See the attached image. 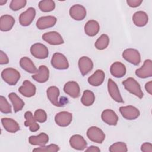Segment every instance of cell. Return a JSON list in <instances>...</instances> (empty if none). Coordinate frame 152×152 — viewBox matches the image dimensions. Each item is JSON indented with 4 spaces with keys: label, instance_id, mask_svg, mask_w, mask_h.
<instances>
[{
    "label": "cell",
    "instance_id": "cell-7",
    "mask_svg": "<svg viewBox=\"0 0 152 152\" xmlns=\"http://www.w3.org/2000/svg\"><path fill=\"white\" fill-rule=\"evenodd\" d=\"M119 112L122 117L127 120L135 119L140 115L139 110L135 106L131 105L120 107Z\"/></svg>",
    "mask_w": 152,
    "mask_h": 152
},
{
    "label": "cell",
    "instance_id": "cell-32",
    "mask_svg": "<svg viewBox=\"0 0 152 152\" xmlns=\"http://www.w3.org/2000/svg\"><path fill=\"white\" fill-rule=\"evenodd\" d=\"M95 100V95L94 93L89 90H86L83 92L81 99L82 104L86 106H90L93 104Z\"/></svg>",
    "mask_w": 152,
    "mask_h": 152
},
{
    "label": "cell",
    "instance_id": "cell-19",
    "mask_svg": "<svg viewBox=\"0 0 152 152\" xmlns=\"http://www.w3.org/2000/svg\"><path fill=\"white\" fill-rule=\"evenodd\" d=\"M49 77V71L45 65H40L35 74L32 75V78L36 81L43 83L46 82Z\"/></svg>",
    "mask_w": 152,
    "mask_h": 152
},
{
    "label": "cell",
    "instance_id": "cell-23",
    "mask_svg": "<svg viewBox=\"0 0 152 152\" xmlns=\"http://www.w3.org/2000/svg\"><path fill=\"white\" fill-rule=\"evenodd\" d=\"M15 23L14 17L10 15H3L0 18V30L2 31H8L11 30Z\"/></svg>",
    "mask_w": 152,
    "mask_h": 152
},
{
    "label": "cell",
    "instance_id": "cell-34",
    "mask_svg": "<svg viewBox=\"0 0 152 152\" xmlns=\"http://www.w3.org/2000/svg\"><path fill=\"white\" fill-rule=\"evenodd\" d=\"M39 7L43 12H50L55 9V4L52 0H42L39 3Z\"/></svg>",
    "mask_w": 152,
    "mask_h": 152
},
{
    "label": "cell",
    "instance_id": "cell-14",
    "mask_svg": "<svg viewBox=\"0 0 152 152\" xmlns=\"http://www.w3.org/2000/svg\"><path fill=\"white\" fill-rule=\"evenodd\" d=\"M107 89L109 95L115 101L118 103H124V100L121 95L117 84L111 78L108 80Z\"/></svg>",
    "mask_w": 152,
    "mask_h": 152
},
{
    "label": "cell",
    "instance_id": "cell-37",
    "mask_svg": "<svg viewBox=\"0 0 152 152\" xmlns=\"http://www.w3.org/2000/svg\"><path fill=\"white\" fill-rule=\"evenodd\" d=\"M0 110L3 113H11V106L2 96H0Z\"/></svg>",
    "mask_w": 152,
    "mask_h": 152
},
{
    "label": "cell",
    "instance_id": "cell-16",
    "mask_svg": "<svg viewBox=\"0 0 152 152\" xmlns=\"http://www.w3.org/2000/svg\"><path fill=\"white\" fill-rule=\"evenodd\" d=\"M78 68L82 75H87L93 68V63L90 58L87 56L81 57L78 62Z\"/></svg>",
    "mask_w": 152,
    "mask_h": 152
},
{
    "label": "cell",
    "instance_id": "cell-15",
    "mask_svg": "<svg viewBox=\"0 0 152 152\" xmlns=\"http://www.w3.org/2000/svg\"><path fill=\"white\" fill-rule=\"evenodd\" d=\"M64 91L72 98H78L80 95V88L76 81H70L65 83L64 87Z\"/></svg>",
    "mask_w": 152,
    "mask_h": 152
},
{
    "label": "cell",
    "instance_id": "cell-5",
    "mask_svg": "<svg viewBox=\"0 0 152 152\" xmlns=\"http://www.w3.org/2000/svg\"><path fill=\"white\" fill-rule=\"evenodd\" d=\"M31 54L37 59H45L49 55V51L47 47L40 43L33 44L30 48Z\"/></svg>",
    "mask_w": 152,
    "mask_h": 152
},
{
    "label": "cell",
    "instance_id": "cell-45",
    "mask_svg": "<svg viewBox=\"0 0 152 152\" xmlns=\"http://www.w3.org/2000/svg\"><path fill=\"white\" fill-rule=\"evenodd\" d=\"M7 1H4V0H0V4L1 5H4Z\"/></svg>",
    "mask_w": 152,
    "mask_h": 152
},
{
    "label": "cell",
    "instance_id": "cell-21",
    "mask_svg": "<svg viewBox=\"0 0 152 152\" xmlns=\"http://www.w3.org/2000/svg\"><path fill=\"white\" fill-rule=\"evenodd\" d=\"M59 90L56 86L49 87L46 91L47 97L49 101L55 106L61 107L63 104H61L58 100V97L59 96Z\"/></svg>",
    "mask_w": 152,
    "mask_h": 152
},
{
    "label": "cell",
    "instance_id": "cell-25",
    "mask_svg": "<svg viewBox=\"0 0 152 152\" xmlns=\"http://www.w3.org/2000/svg\"><path fill=\"white\" fill-rule=\"evenodd\" d=\"M1 122L5 129L10 133H15L20 130L19 124L13 119L3 118L1 119Z\"/></svg>",
    "mask_w": 152,
    "mask_h": 152
},
{
    "label": "cell",
    "instance_id": "cell-8",
    "mask_svg": "<svg viewBox=\"0 0 152 152\" xmlns=\"http://www.w3.org/2000/svg\"><path fill=\"white\" fill-rule=\"evenodd\" d=\"M42 39L49 45H59L63 44L64 41L61 35L56 31H49L42 35Z\"/></svg>",
    "mask_w": 152,
    "mask_h": 152
},
{
    "label": "cell",
    "instance_id": "cell-36",
    "mask_svg": "<svg viewBox=\"0 0 152 152\" xmlns=\"http://www.w3.org/2000/svg\"><path fill=\"white\" fill-rule=\"evenodd\" d=\"M59 150V147L58 145L55 144H51L48 145H43L40 147L36 148L33 150V151H40V152H56Z\"/></svg>",
    "mask_w": 152,
    "mask_h": 152
},
{
    "label": "cell",
    "instance_id": "cell-44",
    "mask_svg": "<svg viewBox=\"0 0 152 152\" xmlns=\"http://www.w3.org/2000/svg\"><path fill=\"white\" fill-rule=\"evenodd\" d=\"M86 151H90V152H99L100 151V148L98 147L91 145L88 147L86 150Z\"/></svg>",
    "mask_w": 152,
    "mask_h": 152
},
{
    "label": "cell",
    "instance_id": "cell-20",
    "mask_svg": "<svg viewBox=\"0 0 152 152\" xmlns=\"http://www.w3.org/2000/svg\"><path fill=\"white\" fill-rule=\"evenodd\" d=\"M69 144L72 148L78 150H83L87 145V143L83 137L78 134L71 136L69 139Z\"/></svg>",
    "mask_w": 152,
    "mask_h": 152
},
{
    "label": "cell",
    "instance_id": "cell-28",
    "mask_svg": "<svg viewBox=\"0 0 152 152\" xmlns=\"http://www.w3.org/2000/svg\"><path fill=\"white\" fill-rule=\"evenodd\" d=\"M100 30V25L99 23L94 20L88 21L84 26V31L89 36H96Z\"/></svg>",
    "mask_w": 152,
    "mask_h": 152
},
{
    "label": "cell",
    "instance_id": "cell-24",
    "mask_svg": "<svg viewBox=\"0 0 152 152\" xmlns=\"http://www.w3.org/2000/svg\"><path fill=\"white\" fill-rule=\"evenodd\" d=\"M110 72L113 77L116 78H121L125 75L126 69L122 63L120 62H115L110 66Z\"/></svg>",
    "mask_w": 152,
    "mask_h": 152
},
{
    "label": "cell",
    "instance_id": "cell-17",
    "mask_svg": "<svg viewBox=\"0 0 152 152\" xmlns=\"http://www.w3.org/2000/svg\"><path fill=\"white\" fill-rule=\"evenodd\" d=\"M36 88L35 86L28 80H25L18 88V91L24 97H31L35 95Z\"/></svg>",
    "mask_w": 152,
    "mask_h": 152
},
{
    "label": "cell",
    "instance_id": "cell-1",
    "mask_svg": "<svg viewBox=\"0 0 152 152\" xmlns=\"http://www.w3.org/2000/svg\"><path fill=\"white\" fill-rule=\"evenodd\" d=\"M122 84L125 88L131 94L136 96L139 99L143 97V92L141 90L139 83L132 77H129L122 81Z\"/></svg>",
    "mask_w": 152,
    "mask_h": 152
},
{
    "label": "cell",
    "instance_id": "cell-12",
    "mask_svg": "<svg viewBox=\"0 0 152 152\" xmlns=\"http://www.w3.org/2000/svg\"><path fill=\"white\" fill-rule=\"evenodd\" d=\"M135 74L139 78H146L152 76V61L151 59H146L142 66L135 71Z\"/></svg>",
    "mask_w": 152,
    "mask_h": 152
},
{
    "label": "cell",
    "instance_id": "cell-3",
    "mask_svg": "<svg viewBox=\"0 0 152 152\" xmlns=\"http://www.w3.org/2000/svg\"><path fill=\"white\" fill-rule=\"evenodd\" d=\"M51 65L54 68L59 70L66 69L69 67V63L66 58L59 52L55 53L53 55L51 59Z\"/></svg>",
    "mask_w": 152,
    "mask_h": 152
},
{
    "label": "cell",
    "instance_id": "cell-13",
    "mask_svg": "<svg viewBox=\"0 0 152 152\" xmlns=\"http://www.w3.org/2000/svg\"><path fill=\"white\" fill-rule=\"evenodd\" d=\"M57 21L55 17L52 15L40 17L36 22V27L40 30H43L53 27Z\"/></svg>",
    "mask_w": 152,
    "mask_h": 152
},
{
    "label": "cell",
    "instance_id": "cell-11",
    "mask_svg": "<svg viewBox=\"0 0 152 152\" xmlns=\"http://www.w3.org/2000/svg\"><path fill=\"white\" fill-rule=\"evenodd\" d=\"M72 120L71 113L66 111H62L58 113L55 116V121L59 126L65 127L68 126Z\"/></svg>",
    "mask_w": 152,
    "mask_h": 152
},
{
    "label": "cell",
    "instance_id": "cell-42",
    "mask_svg": "<svg viewBox=\"0 0 152 152\" xmlns=\"http://www.w3.org/2000/svg\"><path fill=\"white\" fill-rule=\"evenodd\" d=\"M142 2V0H127L126 3L128 5L132 8H135L141 5Z\"/></svg>",
    "mask_w": 152,
    "mask_h": 152
},
{
    "label": "cell",
    "instance_id": "cell-2",
    "mask_svg": "<svg viewBox=\"0 0 152 152\" xmlns=\"http://www.w3.org/2000/svg\"><path fill=\"white\" fill-rule=\"evenodd\" d=\"M1 77L9 85L15 86L20 78V74L14 68H7L2 71Z\"/></svg>",
    "mask_w": 152,
    "mask_h": 152
},
{
    "label": "cell",
    "instance_id": "cell-41",
    "mask_svg": "<svg viewBox=\"0 0 152 152\" xmlns=\"http://www.w3.org/2000/svg\"><path fill=\"white\" fill-rule=\"evenodd\" d=\"M9 62V59L7 55L2 51H0V64L4 65L7 64Z\"/></svg>",
    "mask_w": 152,
    "mask_h": 152
},
{
    "label": "cell",
    "instance_id": "cell-18",
    "mask_svg": "<svg viewBox=\"0 0 152 152\" xmlns=\"http://www.w3.org/2000/svg\"><path fill=\"white\" fill-rule=\"evenodd\" d=\"M102 121L109 125H116L118 121V116L112 109L104 110L101 115Z\"/></svg>",
    "mask_w": 152,
    "mask_h": 152
},
{
    "label": "cell",
    "instance_id": "cell-6",
    "mask_svg": "<svg viewBox=\"0 0 152 152\" xmlns=\"http://www.w3.org/2000/svg\"><path fill=\"white\" fill-rule=\"evenodd\" d=\"M122 57L129 63L138 65L141 62V56L139 52L132 48L126 49L122 52Z\"/></svg>",
    "mask_w": 152,
    "mask_h": 152
},
{
    "label": "cell",
    "instance_id": "cell-39",
    "mask_svg": "<svg viewBox=\"0 0 152 152\" xmlns=\"http://www.w3.org/2000/svg\"><path fill=\"white\" fill-rule=\"evenodd\" d=\"M34 117L37 122L43 123L47 120V114L46 112L41 109H39L34 112Z\"/></svg>",
    "mask_w": 152,
    "mask_h": 152
},
{
    "label": "cell",
    "instance_id": "cell-38",
    "mask_svg": "<svg viewBox=\"0 0 152 152\" xmlns=\"http://www.w3.org/2000/svg\"><path fill=\"white\" fill-rule=\"evenodd\" d=\"M27 1L26 0H12L11 1L10 8L12 11H18L25 7Z\"/></svg>",
    "mask_w": 152,
    "mask_h": 152
},
{
    "label": "cell",
    "instance_id": "cell-33",
    "mask_svg": "<svg viewBox=\"0 0 152 152\" xmlns=\"http://www.w3.org/2000/svg\"><path fill=\"white\" fill-rule=\"evenodd\" d=\"M109 43V36L106 34H103L97 39L94 43V46L98 50H103L108 46Z\"/></svg>",
    "mask_w": 152,
    "mask_h": 152
},
{
    "label": "cell",
    "instance_id": "cell-30",
    "mask_svg": "<svg viewBox=\"0 0 152 152\" xmlns=\"http://www.w3.org/2000/svg\"><path fill=\"white\" fill-rule=\"evenodd\" d=\"M20 65L22 69L29 73H36L37 71L33 61L29 58L26 56L20 59Z\"/></svg>",
    "mask_w": 152,
    "mask_h": 152
},
{
    "label": "cell",
    "instance_id": "cell-35",
    "mask_svg": "<svg viewBox=\"0 0 152 152\" xmlns=\"http://www.w3.org/2000/svg\"><path fill=\"white\" fill-rule=\"evenodd\" d=\"M109 150L110 152H126L128 148L125 142H116L110 146Z\"/></svg>",
    "mask_w": 152,
    "mask_h": 152
},
{
    "label": "cell",
    "instance_id": "cell-22",
    "mask_svg": "<svg viewBox=\"0 0 152 152\" xmlns=\"http://www.w3.org/2000/svg\"><path fill=\"white\" fill-rule=\"evenodd\" d=\"M104 78V72L101 69H97L88 77V82L91 86L97 87L103 83Z\"/></svg>",
    "mask_w": 152,
    "mask_h": 152
},
{
    "label": "cell",
    "instance_id": "cell-29",
    "mask_svg": "<svg viewBox=\"0 0 152 152\" xmlns=\"http://www.w3.org/2000/svg\"><path fill=\"white\" fill-rule=\"evenodd\" d=\"M49 141L48 135L44 132H41L38 135H32L28 138V142L33 145L43 146Z\"/></svg>",
    "mask_w": 152,
    "mask_h": 152
},
{
    "label": "cell",
    "instance_id": "cell-40",
    "mask_svg": "<svg viewBox=\"0 0 152 152\" xmlns=\"http://www.w3.org/2000/svg\"><path fill=\"white\" fill-rule=\"evenodd\" d=\"M141 150L143 152H152V144L150 142H144L141 146Z\"/></svg>",
    "mask_w": 152,
    "mask_h": 152
},
{
    "label": "cell",
    "instance_id": "cell-9",
    "mask_svg": "<svg viewBox=\"0 0 152 152\" xmlns=\"http://www.w3.org/2000/svg\"><path fill=\"white\" fill-rule=\"evenodd\" d=\"M69 15L71 18L77 21H81L86 17V10L85 7L80 4L72 5L69 9Z\"/></svg>",
    "mask_w": 152,
    "mask_h": 152
},
{
    "label": "cell",
    "instance_id": "cell-31",
    "mask_svg": "<svg viewBox=\"0 0 152 152\" xmlns=\"http://www.w3.org/2000/svg\"><path fill=\"white\" fill-rule=\"evenodd\" d=\"M8 97L13 105L14 111L15 113L22 110L24 106V102L15 93H10L8 94Z\"/></svg>",
    "mask_w": 152,
    "mask_h": 152
},
{
    "label": "cell",
    "instance_id": "cell-26",
    "mask_svg": "<svg viewBox=\"0 0 152 152\" xmlns=\"http://www.w3.org/2000/svg\"><path fill=\"white\" fill-rule=\"evenodd\" d=\"M24 118L26 121L24 125L29 127V129L31 132H36L40 128V125L36 122V120L33 117V113L30 111H27L24 113Z\"/></svg>",
    "mask_w": 152,
    "mask_h": 152
},
{
    "label": "cell",
    "instance_id": "cell-4",
    "mask_svg": "<svg viewBox=\"0 0 152 152\" xmlns=\"http://www.w3.org/2000/svg\"><path fill=\"white\" fill-rule=\"evenodd\" d=\"M88 139L94 142L101 144L105 139V134L103 131L97 126H91L87 131Z\"/></svg>",
    "mask_w": 152,
    "mask_h": 152
},
{
    "label": "cell",
    "instance_id": "cell-43",
    "mask_svg": "<svg viewBox=\"0 0 152 152\" xmlns=\"http://www.w3.org/2000/svg\"><path fill=\"white\" fill-rule=\"evenodd\" d=\"M145 90L150 94H151V95L152 94V81H150L145 84Z\"/></svg>",
    "mask_w": 152,
    "mask_h": 152
},
{
    "label": "cell",
    "instance_id": "cell-27",
    "mask_svg": "<svg viewBox=\"0 0 152 152\" xmlns=\"http://www.w3.org/2000/svg\"><path fill=\"white\" fill-rule=\"evenodd\" d=\"M132 21L135 26L138 27H144L148 23V17L144 11H137L132 16Z\"/></svg>",
    "mask_w": 152,
    "mask_h": 152
},
{
    "label": "cell",
    "instance_id": "cell-10",
    "mask_svg": "<svg viewBox=\"0 0 152 152\" xmlns=\"http://www.w3.org/2000/svg\"><path fill=\"white\" fill-rule=\"evenodd\" d=\"M35 16V9L33 7H30L26 11L20 14L19 17V23L23 26H28L32 23Z\"/></svg>",
    "mask_w": 152,
    "mask_h": 152
}]
</instances>
